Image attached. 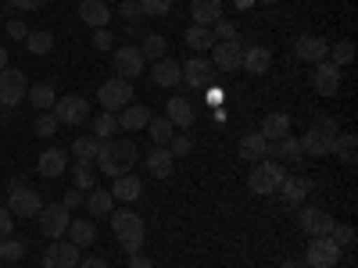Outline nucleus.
I'll list each match as a JSON object with an SVG mask.
<instances>
[{
	"instance_id": "nucleus-5",
	"label": "nucleus",
	"mask_w": 358,
	"mask_h": 268,
	"mask_svg": "<svg viewBox=\"0 0 358 268\" xmlns=\"http://www.w3.org/2000/svg\"><path fill=\"white\" fill-rule=\"evenodd\" d=\"M341 258H344V251L334 244V236H312L308 240V254H305L308 268H337Z\"/></svg>"
},
{
	"instance_id": "nucleus-12",
	"label": "nucleus",
	"mask_w": 358,
	"mask_h": 268,
	"mask_svg": "<svg viewBox=\"0 0 358 268\" xmlns=\"http://www.w3.org/2000/svg\"><path fill=\"white\" fill-rule=\"evenodd\" d=\"M215 75H219V72H215V65L208 61L204 54H194L190 61L183 65V82H187L190 89H208V86L215 82Z\"/></svg>"
},
{
	"instance_id": "nucleus-23",
	"label": "nucleus",
	"mask_w": 358,
	"mask_h": 268,
	"mask_svg": "<svg viewBox=\"0 0 358 268\" xmlns=\"http://www.w3.org/2000/svg\"><path fill=\"white\" fill-rule=\"evenodd\" d=\"M241 68H244V72H251V75H265L268 68H273V50L262 47V43L244 47V65H241Z\"/></svg>"
},
{
	"instance_id": "nucleus-25",
	"label": "nucleus",
	"mask_w": 358,
	"mask_h": 268,
	"mask_svg": "<svg viewBox=\"0 0 358 268\" xmlns=\"http://www.w3.org/2000/svg\"><path fill=\"white\" fill-rule=\"evenodd\" d=\"M111 197H115V200H126V204L140 200V197H143V183H140V175H133V172L118 175L115 183H111Z\"/></svg>"
},
{
	"instance_id": "nucleus-27",
	"label": "nucleus",
	"mask_w": 358,
	"mask_h": 268,
	"mask_svg": "<svg viewBox=\"0 0 358 268\" xmlns=\"http://www.w3.org/2000/svg\"><path fill=\"white\" fill-rule=\"evenodd\" d=\"M268 143H280V140H287L290 136V114H283V111H273V114H265V122H262V129H258Z\"/></svg>"
},
{
	"instance_id": "nucleus-4",
	"label": "nucleus",
	"mask_w": 358,
	"mask_h": 268,
	"mask_svg": "<svg viewBox=\"0 0 358 268\" xmlns=\"http://www.w3.org/2000/svg\"><path fill=\"white\" fill-rule=\"evenodd\" d=\"M283 179H287V168H283L276 158H262V161H255V168H251V175H248V186H251V193L268 197V193L280 190Z\"/></svg>"
},
{
	"instance_id": "nucleus-24",
	"label": "nucleus",
	"mask_w": 358,
	"mask_h": 268,
	"mask_svg": "<svg viewBox=\"0 0 358 268\" xmlns=\"http://www.w3.org/2000/svg\"><path fill=\"white\" fill-rule=\"evenodd\" d=\"M190 18H194V25L212 29L222 18V0H190Z\"/></svg>"
},
{
	"instance_id": "nucleus-14",
	"label": "nucleus",
	"mask_w": 358,
	"mask_h": 268,
	"mask_svg": "<svg viewBox=\"0 0 358 268\" xmlns=\"http://www.w3.org/2000/svg\"><path fill=\"white\" fill-rule=\"evenodd\" d=\"M83 258H79V247L72 240H50L47 254H43V268H76Z\"/></svg>"
},
{
	"instance_id": "nucleus-1",
	"label": "nucleus",
	"mask_w": 358,
	"mask_h": 268,
	"mask_svg": "<svg viewBox=\"0 0 358 268\" xmlns=\"http://www.w3.org/2000/svg\"><path fill=\"white\" fill-rule=\"evenodd\" d=\"M136 161H140V151H136L133 140H101V151H97V158H94V165H97L104 175H111V179L133 172Z\"/></svg>"
},
{
	"instance_id": "nucleus-19",
	"label": "nucleus",
	"mask_w": 358,
	"mask_h": 268,
	"mask_svg": "<svg viewBox=\"0 0 358 268\" xmlns=\"http://www.w3.org/2000/svg\"><path fill=\"white\" fill-rule=\"evenodd\" d=\"M294 54L308 65H319V61H326V54H330V43H326L322 36H301L294 43Z\"/></svg>"
},
{
	"instance_id": "nucleus-51",
	"label": "nucleus",
	"mask_w": 358,
	"mask_h": 268,
	"mask_svg": "<svg viewBox=\"0 0 358 268\" xmlns=\"http://www.w3.org/2000/svg\"><path fill=\"white\" fill-rule=\"evenodd\" d=\"M50 4V0H11V8H18V11H43Z\"/></svg>"
},
{
	"instance_id": "nucleus-13",
	"label": "nucleus",
	"mask_w": 358,
	"mask_h": 268,
	"mask_svg": "<svg viewBox=\"0 0 358 268\" xmlns=\"http://www.w3.org/2000/svg\"><path fill=\"white\" fill-rule=\"evenodd\" d=\"M25 89H29L25 72H18V68H4V72H0V104H4V107L22 104Z\"/></svg>"
},
{
	"instance_id": "nucleus-30",
	"label": "nucleus",
	"mask_w": 358,
	"mask_h": 268,
	"mask_svg": "<svg viewBox=\"0 0 358 268\" xmlns=\"http://www.w3.org/2000/svg\"><path fill=\"white\" fill-rule=\"evenodd\" d=\"M308 179H283V183H280V200L287 204V207H297V204H305V197H308Z\"/></svg>"
},
{
	"instance_id": "nucleus-32",
	"label": "nucleus",
	"mask_w": 358,
	"mask_h": 268,
	"mask_svg": "<svg viewBox=\"0 0 358 268\" xmlns=\"http://www.w3.org/2000/svg\"><path fill=\"white\" fill-rule=\"evenodd\" d=\"M25 50L33 54V57H43V54H50L54 50V33L50 29H29V36H25Z\"/></svg>"
},
{
	"instance_id": "nucleus-20",
	"label": "nucleus",
	"mask_w": 358,
	"mask_h": 268,
	"mask_svg": "<svg viewBox=\"0 0 358 268\" xmlns=\"http://www.w3.org/2000/svg\"><path fill=\"white\" fill-rule=\"evenodd\" d=\"M151 79H155V86L172 89V86L183 82V65L172 61V57H162V61H155V68H151Z\"/></svg>"
},
{
	"instance_id": "nucleus-9",
	"label": "nucleus",
	"mask_w": 358,
	"mask_h": 268,
	"mask_svg": "<svg viewBox=\"0 0 358 268\" xmlns=\"http://www.w3.org/2000/svg\"><path fill=\"white\" fill-rule=\"evenodd\" d=\"M40 207H43V200H40L36 190L18 186V183L11 186V193H8V211H11L15 218H36Z\"/></svg>"
},
{
	"instance_id": "nucleus-35",
	"label": "nucleus",
	"mask_w": 358,
	"mask_h": 268,
	"mask_svg": "<svg viewBox=\"0 0 358 268\" xmlns=\"http://www.w3.org/2000/svg\"><path fill=\"white\" fill-rule=\"evenodd\" d=\"M69 168H72L76 190H94V186H97V168H94V161H76V165H69Z\"/></svg>"
},
{
	"instance_id": "nucleus-3",
	"label": "nucleus",
	"mask_w": 358,
	"mask_h": 268,
	"mask_svg": "<svg viewBox=\"0 0 358 268\" xmlns=\"http://www.w3.org/2000/svg\"><path fill=\"white\" fill-rule=\"evenodd\" d=\"M337 136H341L337 118H319V122L308 126V133L301 136V147H305V154H312V158H330Z\"/></svg>"
},
{
	"instance_id": "nucleus-38",
	"label": "nucleus",
	"mask_w": 358,
	"mask_h": 268,
	"mask_svg": "<svg viewBox=\"0 0 358 268\" xmlns=\"http://www.w3.org/2000/svg\"><path fill=\"white\" fill-rule=\"evenodd\" d=\"M97 151H101V140L90 133V136H76L72 140V154H76V161H94L97 158Z\"/></svg>"
},
{
	"instance_id": "nucleus-36",
	"label": "nucleus",
	"mask_w": 358,
	"mask_h": 268,
	"mask_svg": "<svg viewBox=\"0 0 358 268\" xmlns=\"http://www.w3.org/2000/svg\"><path fill=\"white\" fill-rule=\"evenodd\" d=\"M187 47L197 50V54L212 50V47H215V33H212V29H204V25H190V29H187Z\"/></svg>"
},
{
	"instance_id": "nucleus-55",
	"label": "nucleus",
	"mask_w": 358,
	"mask_h": 268,
	"mask_svg": "<svg viewBox=\"0 0 358 268\" xmlns=\"http://www.w3.org/2000/svg\"><path fill=\"white\" fill-rule=\"evenodd\" d=\"M129 268H155L151 258H143V254H129Z\"/></svg>"
},
{
	"instance_id": "nucleus-7",
	"label": "nucleus",
	"mask_w": 358,
	"mask_h": 268,
	"mask_svg": "<svg viewBox=\"0 0 358 268\" xmlns=\"http://www.w3.org/2000/svg\"><path fill=\"white\" fill-rule=\"evenodd\" d=\"M36 218H40V232L47 236V240H62V236L69 232V222H72L65 204H43Z\"/></svg>"
},
{
	"instance_id": "nucleus-22",
	"label": "nucleus",
	"mask_w": 358,
	"mask_h": 268,
	"mask_svg": "<svg viewBox=\"0 0 358 268\" xmlns=\"http://www.w3.org/2000/svg\"><path fill=\"white\" fill-rule=\"evenodd\" d=\"M36 172H40L43 179H57V175H65V172H69V154H65V151H57V147H50V151H43V154H40Z\"/></svg>"
},
{
	"instance_id": "nucleus-48",
	"label": "nucleus",
	"mask_w": 358,
	"mask_h": 268,
	"mask_svg": "<svg viewBox=\"0 0 358 268\" xmlns=\"http://www.w3.org/2000/svg\"><path fill=\"white\" fill-rule=\"evenodd\" d=\"M212 33H215V43H219V40H236V25L226 22V18H219V22L212 25Z\"/></svg>"
},
{
	"instance_id": "nucleus-45",
	"label": "nucleus",
	"mask_w": 358,
	"mask_h": 268,
	"mask_svg": "<svg viewBox=\"0 0 358 268\" xmlns=\"http://www.w3.org/2000/svg\"><path fill=\"white\" fill-rule=\"evenodd\" d=\"M140 4V15H151V18H162L172 11V0H136Z\"/></svg>"
},
{
	"instance_id": "nucleus-53",
	"label": "nucleus",
	"mask_w": 358,
	"mask_h": 268,
	"mask_svg": "<svg viewBox=\"0 0 358 268\" xmlns=\"http://www.w3.org/2000/svg\"><path fill=\"white\" fill-rule=\"evenodd\" d=\"M118 15H122V18H140V4H136V0H122Z\"/></svg>"
},
{
	"instance_id": "nucleus-56",
	"label": "nucleus",
	"mask_w": 358,
	"mask_h": 268,
	"mask_svg": "<svg viewBox=\"0 0 358 268\" xmlns=\"http://www.w3.org/2000/svg\"><path fill=\"white\" fill-rule=\"evenodd\" d=\"M79 200H83V193H79V190H72V193H65V200H62V204L72 211V207H79Z\"/></svg>"
},
{
	"instance_id": "nucleus-44",
	"label": "nucleus",
	"mask_w": 358,
	"mask_h": 268,
	"mask_svg": "<svg viewBox=\"0 0 358 268\" xmlns=\"http://www.w3.org/2000/svg\"><path fill=\"white\" fill-rule=\"evenodd\" d=\"M326 61H334L337 68H341V65H348V61H355V43H351V40H341L337 47H330Z\"/></svg>"
},
{
	"instance_id": "nucleus-6",
	"label": "nucleus",
	"mask_w": 358,
	"mask_h": 268,
	"mask_svg": "<svg viewBox=\"0 0 358 268\" xmlns=\"http://www.w3.org/2000/svg\"><path fill=\"white\" fill-rule=\"evenodd\" d=\"M97 104L104 107V111H111V114H118L126 104H133V82H126V79H108L101 89H97Z\"/></svg>"
},
{
	"instance_id": "nucleus-59",
	"label": "nucleus",
	"mask_w": 358,
	"mask_h": 268,
	"mask_svg": "<svg viewBox=\"0 0 358 268\" xmlns=\"http://www.w3.org/2000/svg\"><path fill=\"white\" fill-rule=\"evenodd\" d=\"M255 4V0H236V8H251Z\"/></svg>"
},
{
	"instance_id": "nucleus-50",
	"label": "nucleus",
	"mask_w": 358,
	"mask_h": 268,
	"mask_svg": "<svg viewBox=\"0 0 358 268\" xmlns=\"http://www.w3.org/2000/svg\"><path fill=\"white\" fill-rule=\"evenodd\" d=\"M11 232H15V215L8 211V207H0V240L11 236Z\"/></svg>"
},
{
	"instance_id": "nucleus-10",
	"label": "nucleus",
	"mask_w": 358,
	"mask_h": 268,
	"mask_svg": "<svg viewBox=\"0 0 358 268\" xmlns=\"http://www.w3.org/2000/svg\"><path fill=\"white\" fill-rule=\"evenodd\" d=\"M143 54H140V47H118V50H111V68H115V75L118 79H126V82H133L140 72H143Z\"/></svg>"
},
{
	"instance_id": "nucleus-8",
	"label": "nucleus",
	"mask_w": 358,
	"mask_h": 268,
	"mask_svg": "<svg viewBox=\"0 0 358 268\" xmlns=\"http://www.w3.org/2000/svg\"><path fill=\"white\" fill-rule=\"evenodd\" d=\"M208 61L215 65V72H241L244 65V43L241 40H219L212 47V57Z\"/></svg>"
},
{
	"instance_id": "nucleus-26",
	"label": "nucleus",
	"mask_w": 358,
	"mask_h": 268,
	"mask_svg": "<svg viewBox=\"0 0 358 268\" xmlns=\"http://www.w3.org/2000/svg\"><path fill=\"white\" fill-rule=\"evenodd\" d=\"M165 118H169L176 129H190V126H194V104H190L187 97H172V100L165 104Z\"/></svg>"
},
{
	"instance_id": "nucleus-47",
	"label": "nucleus",
	"mask_w": 358,
	"mask_h": 268,
	"mask_svg": "<svg viewBox=\"0 0 358 268\" xmlns=\"http://www.w3.org/2000/svg\"><path fill=\"white\" fill-rule=\"evenodd\" d=\"M165 147H169V154H172V158H183V154H190V147H194V143H190V136H172Z\"/></svg>"
},
{
	"instance_id": "nucleus-43",
	"label": "nucleus",
	"mask_w": 358,
	"mask_h": 268,
	"mask_svg": "<svg viewBox=\"0 0 358 268\" xmlns=\"http://www.w3.org/2000/svg\"><path fill=\"white\" fill-rule=\"evenodd\" d=\"M334 244L341 247V251H351L355 247V240H358V232H355V225H348V222H334Z\"/></svg>"
},
{
	"instance_id": "nucleus-40",
	"label": "nucleus",
	"mask_w": 358,
	"mask_h": 268,
	"mask_svg": "<svg viewBox=\"0 0 358 268\" xmlns=\"http://www.w3.org/2000/svg\"><path fill=\"white\" fill-rule=\"evenodd\" d=\"M355 133H341L337 140H334V154H337V161L341 165H355Z\"/></svg>"
},
{
	"instance_id": "nucleus-46",
	"label": "nucleus",
	"mask_w": 358,
	"mask_h": 268,
	"mask_svg": "<svg viewBox=\"0 0 358 268\" xmlns=\"http://www.w3.org/2000/svg\"><path fill=\"white\" fill-rule=\"evenodd\" d=\"M57 126H62V122L54 118V111H40L33 129H36V136H54V133H57Z\"/></svg>"
},
{
	"instance_id": "nucleus-41",
	"label": "nucleus",
	"mask_w": 358,
	"mask_h": 268,
	"mask_svg": "<svg viewBox=\"0 0 358 268\" xmlns=\"http://www.w3.org/2000/svg\"><path fill=\"white\" fill-rule=\"evenodd\" d=\"M90 133H94L97 140H108V136H115V133H118V118H115L111 111H101V114L94 118V126H90Z\"/></svg>"
},
{
	"instance_id": "nucleus-2",
	"label": "nucleus",
	"mask_w": 358,
	"mask_h": 268,
	"mask_svg": "<svg viewBox=\"0 0 358 268\" xmlns=\"http://www.w3.org/2000/svg\"><path fill=\"white\" fill-rule=\"evenodd\" d=\"M111 218V232H115V240L122 244V251L126 254H140V247H143V218L136 215V211H111L108 215Z\"/></svg>"
},
{
	"instance_id": "nucleus-39",
	"label": "nucleus",
	"mask_w": 358,
	"mask_h": 268,
	"mask_svg": "<svg viewBox=\"0 0 358 268\" xmlns=\"http://www.w3.org/2000/svg\"><path fill=\"white\" fill-rule=\"evenodd\" d=\"M280 161H283V165H301V161H305V147H301V140H297V136L280 140Z\"/></svg>"
},
{
	"instance_id": "nucleus-21",
	"label": "nucleus",
	"mask_w": 358,
	"mask_h": 268,
	"mask_svg": "<svg viewBox=\"0 0 358 268\" xmlns=\"http://www.w3.org/2000/svg\"><path fill=\"white\" fill-rule=\"evenodd\" d=\"M236 151H241V158L244 161H262V158H268L273 154V143H268L262 133H248V136H241V147H236Z\"/></svg>"
},
{
	"instance_id": "nucleus-54",
	"label": "nucleus",
	"mask_w": 358,
	"mask_h": 268,
	"mask_svg": "<svg viewBox=\"0 0 358 268\" xmlns=\"http://www.w3.org/2000/svg\"><path fill=\"white\" fill-rule=\"evenodd\" d=\"M79 268H108V261H104V258H97V254H90V258H83V261H79Z\"/></svg>"
},
{
	"instance_id": "nucleus-37",
	"label": "nucleus",
	"mask_w": 358,
	"mask_h": 268,
	"mask_svg": "<svg viewBox=\"0 0 358 268\" xmlns=\"http://www.w3.org/2000/svg\"><path fill=\"white\" fill-rule=\"evenodd\" d=\"M165 50H169V40H165L162 33H147V36H143V43H140L143 61H162Z\"/></svg>"
},
{
	"instance_id": "nucleus-31",
	"label": "nucleus",
	"mask_w": 358,
	"mask_h": 268,
	"mask_svg": "<svg viewBox=\"0 0 358 268\" xmlns=\"http://www.w3.org/2000/svg\"><path fill=\"white\" fill-rule=\"evenodd\" d=\"M65 236H69V240H72V244L83 251V247H90V244L97 240V225H94V222H83V218H72Z\"/></svg>"
},
{
	"instance_id": "nucleus-11",
	"label": "nucleus",
	"mask_w": 358,
	"mask_h": 268,
	"mask_svg": "<svg viewBox=\"0 0 358 268\" xmlns=\"http://www.w3.org/2000/svg\"><path fill=\"white\" fill-rule=\"evenodd\" d=\"M54 118L62 126H83L86 118H90V104L83 100V97H76V94H69V97H57L54 100Z\"/></svg>"
},
{
	"instance_id": "nucleus-34",
	"label": "nucleus",
	"mask_w": 358,
	"mask_h": 268,
	"mask_svg": "<svg viewBox=\"0 0 358 268\" xmlns=\"http://www.w3.org/2000/svg\"><path fill=\"white\" fill-rule=\"evenodd\" d=\"M25 97H29V104L40 107V111H50V107H54V100H57V94H54V86H50V82H36V86H29V89H25Z\"/></svg>"
},
{
	"instance_id": "nucleus-49",
	"label": "nucleus",
	"mask_w": 358,
	"mask_h": 268,
	"mask_svg": "<svg viewBox=\"0 0 358 268\" xmlns=\"http://www.w3.org/2000/svg\"><path fill=\"white\" fill-rule=\"evenodd\" d=\"M94 47L97 50H115V36H111V29H94Z\"/></svg>"
},
{
	"instance_id": "nucleus-28",
	"label": "nucleus",
	"mask_w": 358,
	"mask_h": 268,
	"mask_svg": "<svg viewBox=\"0 0 358 268\" xmlns=\"http://www.w3.org/2000/svg\"><path fill=\"white\" fill-rule=\"evenodd\" d=\"M143 165H147V172H151L155 179H169L176 172V158L169 154V147H155V151L143 158Z\"/></svg>"
},
{
	"instance_id": "nucleus-17",
	"label": "nucleus",
	"mask_w": 358,
	"mask_h": 268,
	"mask_svg": "<svg viewBox=\"0 0 358 268\" xmlns=\"http://www.w3.org/2000/svg\"><path fill=\"white\" fill-rule=\"evenodd\" d=\"M79 22H86L90 29H108L111 22L108 0H79Z\"/></svg>"
},
{
	"instance_id": "nucleus-33",
	"label": "nucleus",
	"mask_w": 358,
	"mask_h": 268,
	"mask_svg": "<svg viewBox=\"0 0 358 268\" xmlns=\"http://www.w3.org/2000/svg\"><path fill=\"white\" fill-rule=\"evenodd\" d=\"M147 136L155 140V147H165V143L176 136V126L169 122L165 114H151V122H147Z\"/></svg>"
},
{
	"instance_id": "nucleus-18",
	"label": "nucleus",
	"mask_w": 358,
	"mask_h": 268,
	"mask_svg": "<svg viewBox=\"0 0 358 268\" xmlns=\"http://www.w3.org/2000/svg\"><path fill=\"white\" fill-rule=\"evenodd\" d=\"M115 118H118V129L140 133V129H147V122H151V107H147V104H126Z\"/></svg>"
},
{
	"instance_id": "nucleus-57",
	"label": "nucleus",
	"mask_w": 358,
	"mask_h": 268,
	"mask_svg": "<svg viewBox=\"0 0 358 268\" xmlns=\"http://www.w3.org/2000/svg\"><path fill=\"white\" fill-rule=\"evenodd\" d=\"M8 68V47H0V72Z\"/></svg>"
},
{
	"instance_id": "nucleus-60",
	"label": "nucleus",
	"mask_w": 358,
	"mask_h": 268,
	"mask_svg": "<svg viewBox=\"0 0 358 268\" xmlns=\"http://www.w3.org/2000/svg\"><path fill=\"white\" fill-rule=\"evenodd\" d=\"M265 4H276V0H265Z\"/></svg>"
},
{
	"instance_id": "nucleus-29",
	"label": "nucleus",
	"mask_w": 358,
	"mask_h": 268,
	"mask_svg": "<svg viewBox=\"0 0 358 268\" xmlns=\"http://www.w3.org/2000/svg\"><path fill=\"white\" fill-rule=\"evenodd\" d=\"M86 211L94 215V218H108L111 211H115V197H111V190H86Z\"/></svg>"
},
{
	"instance_id": "nucleus-58",
	"label": "nucleus",
	"mask_w": 358,
	"mask_h": 268,
	"mask_svg": "<svg viewBox=\"0 0 358 268\" xmlns=\"http://www.w3.org/2000/svg\"><path fill=\"white\" fill-rule=\"evenodd\" d=\"M280 268H305V265H301V261H283Z\"/></svg>"
},
{
	"instance_id": "nucleus-16",
	"label": "nucleus",
	"mask_w": 358,
	"mask_h": 268,
	"mask_svg": "<svg viewBox=\"0 0 358 268\" xmlns=\"http://www.w3.org/2000/svg\"><path fill=\"white\" fill-rule=\"evenodd\" d=\"M297 222H301V232H305L308 240H312V236H330L337 218H334L330 211H322V207H305V211H301V218H297Z\"/></svg>"
},
{
	"instance_id": "nucleus-52",
	"label": "nucleus",
	"mask_w": 358,
	"mask_h": 268,
	"mask_svg": "<svg viewBox=\"0 0 358 268\" xmlns=\"http://www.w3.org/2000/svg\"><path fill=\"white\" fill-rule=\"evenodd\" d=\"M8 33H11V40H25V36H29V25H25L22 18H11V22H8Z\"/></svg>"
},
{
	"instance_id": "nucleus-15",
	"label": "nucleus",
	"mask_w": 358,
	"mask_h": 268,
	"mask_svg": "<svg viewBox=\"0 0 358 268\" xmlns=\"http://www.w3.org/2000/svg\"><path fill=\"white\" fill-rule=\"evenodd\" d=\"M341 68L334 61H319L315 72H312V86H315V94L319 97H337L341 94Z\"/></svg>"
},
{
	"instance_id": "nucleus-42",
	"label": "nucleus",
	"mask_w": 358,
	"mask_h": 268,
	"mask_svg": "<svg viewBox=\"0 0 358 268\" xmlns=\"http://www.w3.org/2000/svg\"><path fill=\"white\" fill-rule=\"evenodd\" d=\"M25 258V244L22 240H11V236H4L0 240V261L4 265H15V261H22Z\"/></svg>"
}]
</instances>
